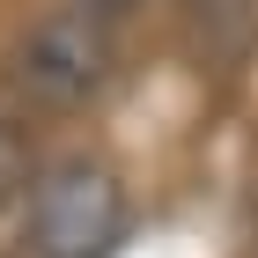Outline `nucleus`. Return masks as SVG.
I'll use <instances>...</instances> for the list:
<instances>
[{"label":"nucleus","instance_id":"obj_4","mask_svg":"<svg viewBox=\"0 0 258 258\" xmlns=\"http://www.w3.org/2000/svg\"><path fill=\"white\" fill-rule=\"evenodd\" d=\"M67 8H89L96 22H111V15H133V8H148V0H67Z\"/></svg>","mask_w":258,"mask_h":258},{"label":"nucleus","instance_id":"obj_2","mask_svg":"<svg viewBox=\"0 0 258 258\" xmlns=\"http://www.w3.org/2000/svg\"><path fill=\"white\" fill-rule=\"evenodd\" d=\"M111 81V22L89 8H44L15 37V89L37 103H89Z\"/></svg>","mask_w":258,"mask_h":258},{"label":"nucleus","instance_id":"obj_3","mask_svg":"<svg viewBox=\"0 0 258 258\" xmlns=\"http://www.w3.org/2000/svg\"><path fill=\"white\" fill-rule=\"evenodd\" d=\"M30 184H37V170H30V140H22L15 118H0V207L30 199Z\"/></svg>","mask_w":258,"mask_h":258},{"label":"nucleus","instance_id":"obj_1","mask_svg":"<svg viewBox=\"0 0 258 258\" xmlns=\"http://www.w3.org/2000/svg\"><path fill=\"white\" fill-rule=\"evenodd\" d=\"M22 229L37 258H111L125 243V192L103 162H59L30 184Z\"/></svg>","mask_w":258,"mask_h":258}]
</instances>
